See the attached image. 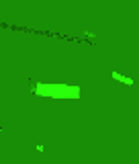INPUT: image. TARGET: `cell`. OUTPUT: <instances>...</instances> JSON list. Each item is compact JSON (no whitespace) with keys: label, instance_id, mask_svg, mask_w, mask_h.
<instances>
[{"label":"cell","instance_id":"cell-1","mask_svg":"<svg viewBox=\"0 0 139 164\" xmlns=\"http://www.w3.org/2000/svg\"><path fill=\"white\" fill-rule=\"evenodd\" d=\"M112 78H115V80H123V76L119 74V72H112Z\"/></svg>","mask_w":139,"mask_h":164},{"label":"cell","instance_id":"cell-2","mask_svg":"<svg viewBox=\"0 0 139 164\" xmlns=\"http://www.w3.org/2000/svg\"><path fill=\"white\" fill-rule=\"evenodd\" d=\"M123 84H127V86H131V84H133V80H131V78H123Z\"/></svg>","mask_w":139,"mask_h":164}]
</instances>
